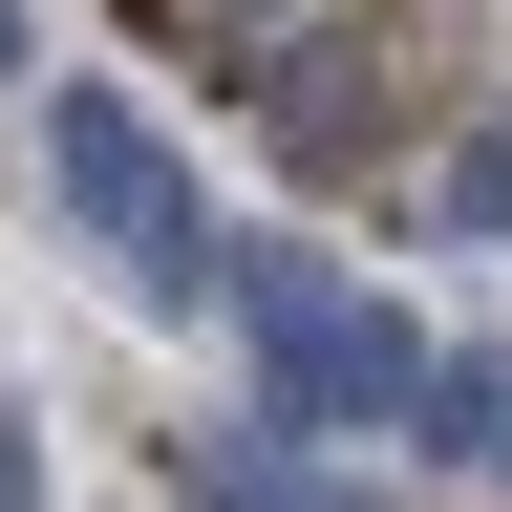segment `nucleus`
I'll return each instance as SVG.
<instances>
[{"label": "nucleus", "instance_id": "nucleus-1", "mask_svg": "<svg viewBox=\"0 0 512 512\" xmlns=\"http://www.w3.org/2000/svg\"><path fill=\"white\" fill-rule=\"evenodd\" d=\"M43 171H64V214H86L150 299H235V235L192 214V171L150 150V107H128V86H64V107H43Z\"/></svg>", "mask_w": 512, "mask_h": 512}, {"label": "nucleus", "instance_id": "nucleus-2", "mask_svg": "<svg viewBox=\"0 0 512 512\" xmlns=\"http://www.w3.org/2000/svg\"><path fill=\"white\" fill-rule=\"evenodd\" d=\"M235 299H256V363H278V427H384V406H427V342L384 299H342L320 256H235Z\"/></svg>", "mask_w": 512, "mask_h": 512}, {"label": "nucleus", "instance_id": "nucleus-3", "mask_svg": "<svg viewBox=\"0 0 512 512\" xmlns=\"http://www.w3.org/2000/svg\"><path fill=\"white\" fill-rule=\"evenodd\" d=\"M192 512H363V491H320V470H278V448H192Z\"/></svg>", "mask_w": 512, "mask_h": 512}, {"label": "nucleus", "instance_id": "nucleus-4", "mask_svg": "<svg viewBox=\"0 0 512 512\" xmlns=\"http://www.w3.org/2000/svg\"><path fill=\"white\" fill-rule=\"evenodd\" d=\"M427 448H470V470H491V448H512V384H491V363H427Z\"/></svg>", "mask_w": 512, "mask_h": 512}, {"label": "nucleus", "instance_id": "nucleus-5", "mask_svg": "<svg viewBox=\"0 0 512 512\" xmlns=\"http://www.w3.org/2000/svg\"><path fill=\"white\" fill-rule=\"evenodd\" d=\"M448 214H470V235H512V128H470V150H448Z\"/></svg>", "mask_w": 512, "mask_h": 512}, {"label": "nucleus", "instance_id": "nucleus-6", "mask_svg": "<svg viewBox=\"0 0 512 512\" xmlns=\"http://www.w3.org/2000/svg\"><path fill=\"white\" fill-rule=\"evenodd\" d=\"M0 512H43V427L22 406H0Z\"/></svg>", "mask_w": 512, "mask_h": 512}, {"label": "nucleus", "instance_id": "nucleus-7", "mask_svg": "<svg viewBox=\"0 0 512 512\" xmlns=\"http://www.w3.org/2000/svg\"><path fill=\"white\" fill-rule=\"evenodd\" d=\"M0 64H22V0H0Z\"/></svg>", "mask_w": 512, "mask_h": 512}, {"label": "nucleus", "instance_id": "nucleus-8", "mask_svg": "<svg viewBox=\"0 0 512 512\" xmlns=\"http://www.w3.org/2000/svg\"><path fill=\"white\" fill-rule=\"evenodd\" d=\"M491 470H512V448H491Z\"/></svg>", "mask_w": 512, "mask_h": 512}]
</instances>
